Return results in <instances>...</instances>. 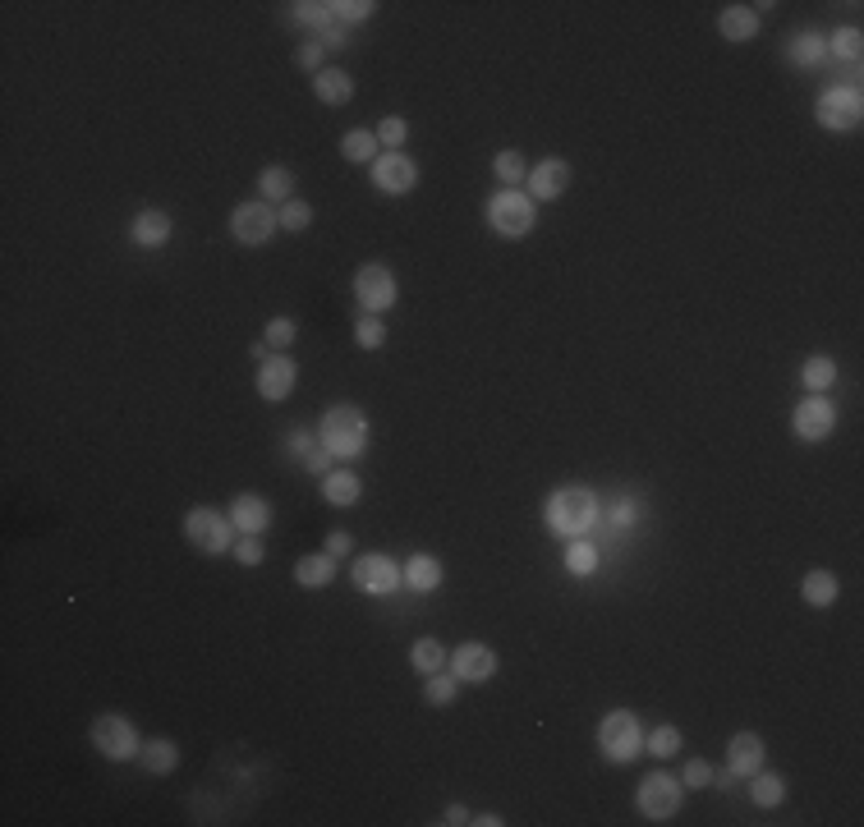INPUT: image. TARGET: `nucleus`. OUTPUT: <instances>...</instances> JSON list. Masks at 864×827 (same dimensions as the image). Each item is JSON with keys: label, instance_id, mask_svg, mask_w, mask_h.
<instances>
[{"label": "nucleus", "instance_id": "nucleus-1", "mask_svg": "<svg viewBox=\"0 0 864 827\" xmlns=\"http://www.w3.org/2000/svg\"><path fill=\"white\" fill-rule=\"evenodd\" d=\"M598 492L593 488H557L552 497H547V506H543V524H547V533H557V538H589V529L598 524Z\"/></svg>", "mask_w": 864, "mask_h": 827}, {"label": "nucleus", "instance_id": "nucleus-2", "mask_svg": "<svg viewBox=\"0 0 864 827\" xmlns=\"http://www.w3.org/2000/svg\"><path fill=\"white\" fill-rule=\"evenodd\" d=\"M318 437H322V446H327L336 460H359V455L368 451V437H373V428H368V414L359 405H331L327 414H322Z\"/></svg>", "mask_w": 864, "mask_h": 827}, {"label": "nucleus", "instance_id": "nucleus-3", "mask_svg": "<svg viewBox=\"0 0 864 827\" xmlns=\"http://www.w3.org/2000/svg\"><path fill=\"white\" fill-rule=\"evenodd\" d=\"M598 754H603L607 763H616V768L635 763L639 754H644V726H639V717L626 713V708H612V713L598 722Z\"/></svg>", "mask_w": 864, "mask_h": 827}, {"label": "nucleus", "instance_id": "nucleus-4", "mask_svg": "<svg viewBox=\"0 0 864 827\" xmlns=\"http://www.w3.org/2000/svg\"><path fill=\"white\" fill-rule=\"evenodd\" d=\"M483 216H488L492 235L524 239L529 230H534V221H538V203L529 198V193H520V189H497L488 198V207H483Z\"/></svg>", "mask_w": 864, "mask_h": 827}, {"label": "nucleus", "instance_id": "nucleus-5", "mask_svg": "<svg viewBox=\"0 0 864 827\" xmlns=\"http://www.w3.org/2000/svg\"><path fill=\"white\" fill-rule=\"evenodd\" d=\"M814 115H819V125L828 129V134H851V129H860V120H864V92L855 88V83H832V88L819 92Z\"/></svg>", "mask_w": 864, "mask_h": 827}, {"label": "nucleus", "instance_id": "nucleus-6", "mask_svg": "<svg viewBox=\"0 0 864 827\" xmlns=\"http://www.w3.org/2000/svg\"><path fill=\"white\" fill-rule=\"evenodd\" d=\"M184 538H189L198 552L221 556V552H230V547H235L239 529L230 524V515H221L216 506H194L189 515H184Z\"/></svg>", "mask_w": 864, "mask_h": 827}, {"label": "nucleus", "instance_id": "nucleus-7", "mask_svg": "<svg viewBox=\"0 0 864 827\" xmlns=\"http://www.w3.org/2000/svg\"><path fill=\"white\" fill-rule=\"evenodd\" d=\"M88 740H92V749H97L102 759H111V763H129V759H138V749H143L138 726L129 722V717H120V713L97 717L92 731H88Z\"/></svg>", "mask_w": 864, "mask_h": 827}, {"label": "nucleus", "instance_id": "nucleus-8", "mask_svg": "<svg viewBox=\"0 0 864 827\" xmlns=\"http://www.w3.org/2000/svg\"><path fill=\"white\" fill-rule=\"evenodd\" d=\"M681 800H685V786L676 777H667V772H648L635 791L639 814L653 818V823H671V818L681 814Z\"/></svg>", "mask_w": 864, "mask_h": 827}, {"label": "nucleus", "instance_id": "nucleus-9", "mask_svg": "<svg viewBox=\"0 0 864 827\" xmlns=\"http://www.w3.org/2000/svg\"><path fill=\"white\" fill-rule=\"evenodd\" d=\"M281 230V216H276L272 203H262V198H253V203H239L235 212H230V239L235 244H244V249H262L267 239Z\"/></svg>", "mask_w": 864, "mask_h": 827}, {"label": "nucleus", "instance_id": "nucleus-10", "mask_svg": "<svg viewBox=\"0 0 864 827\" xmlns=\"http://www.w3.org/2000/svg\"><path fill=\"white\" fill-rule=\"evenodd\" d=\"M354 299L364 304V313H387V308H396L400 299V285L396 276H391V267H382V262H368V267H359L354 272Z\"/></svg>", "mask_w": 864, "mask_h": 827}, {"label": "nucleus", "instance_id": "nucleus-11", "mask_svg": "<svg viewBox=\"0 0 864 827\" xmlns=\"http://www.w3.org/2000/svg\"><path fill=\"white\" fill-rule=\"evenodd\" d=\"M354 589L368 598H391L396 589H405V575L387 552H368L354 561Z\"/></svg>", "mask_w": 864, "mask_h": 827}, {"label": "nucleus", "instance_id": "nucleus-12", "mask_svg": "<svg viewBox=\"0 0 864 827\" xmlns=\"http://www.w3.org/2000/svg\"><path fill=\"white\" fill-rule=\"evenodd\" d=\"M791 432H796L800 442H828L832 432H837V405H832L828 396H809L796 405V414H791Z\"/></svg>", "mask_w": 864, "mask_h": 827}, {"label": "nucleus", "instance_id": "nucleus-13", "mask_svg": "<svg viewBox=\"0 0 864 827\" xmlns=\"http://www.w3.org/2000/svg\"><path fill=\"white\" fill-rule=\"evenodd\" d=\"M368 180H373L377 193L400 198V193H410L414 184H419V166H414L405 152H377V161L368 166Z\"/></svg>", "mask_w": 864, "mask_h": 827}, {"label": "nucleus", "instance_id": "nucleus-14", "mask_svg": "<svg viewBox=\"0 0 864 827\" xmlns=\"http://www.w3.org/2000/svg\"><path fill=\"white\" fill-rule=\"evenodd\" d=\"M258 396L267 400V405H281L290 391H295V382H299V368H295V359L290 354H267V359L258 363Z\"/></svg>", "mask_w": 864, "mask_h": 827}, {"label": "nucleus", "instance_id": "nucleus-15", "mask_svg": "<svg viewBox=\"0 0 864 827\" xmlns=\"http://www.w3.org/2000/svg\"><path fill=\"white\" fill-rule=\"evenodd\" d=\"M446 662H451V676L460 685H488L497 676V653L488 644H460Z\"/></svg>", "mask_w": 864, "mask_h": 827}, {"label": "nucleus", "instance_id": "nucleus-16", "mask_svg": "<svg viewBox=\"0 0 864 827\" xmlns=\"http://www.w3.org/2000/svg\"><path fill=\"white\" fill-rule=\"evenodd\" d=\"M570 180H575V170H570V161H561V157H543L534 170H529V198L534 203H557L561 193L570 189Z\"/></svg>", "mask_w": 864, "mask_h": 827}, {"label": "nucleus", "instance_id": "nucleus-17", "mask_svg": "<svg viewBox=\"0 0 864 827\" xmlns=\"http://www.w3.org/2000/svg\"><path fill=\"white\" fill-rule=\"evenodd\" d=\"M175 235V221L171 212H161V207H143V212L129 221V239H134L138 249H166Z\"/></svg>", "mask_w": 864, "mask_h": 827}, {"label": "nucleus", "instance_id": "nucleus-18", "mask_svg": "<svg viewBox=\"0 0 864 827\" xmlns=\"http://www.w3.org/2000/svg\"><path fill=\"white\" fill-rule=\"evenodd\" d=\"M230 524H235L239 533H267V524H272V501L258 497V492H239L235 501H230Z\"/></svg>", "mask_w": 864, "mask_h": 827}, {"label": "nucleus", "instance_id": "nucleus-19", "mask_svg": "<svg viewBox=\"0 0 864 827\" xmlns=\"http://www.w3.org/2000/svg\"><path fill=\"white\" fill-rule=\"evenodd\" d=\"M763 754H768L763 736H754V731H736V736L727 740V768H731V777H754V772L763 768Z\"/></svg>", "mask_w": 864, "mask_h": 827}, {"label": "nucleus", "instance_id": "nucleus-20", "mask_svg": "<svg viewBox=\"0 0 864 827\" xmlns=\"http://www.w3.org/2000/svg\"><path fill=\"white\" fill-rule=\"evenodd\" d=\"M759 28H763V19L754 5H722V14H717V33L727 37V42H754Z\"/></svg>", "mask_w": 864, "mask_h": 827}, {"label": "nucleus", "instance_id": "nucleus-21", "mask_svg": "<svg viewBox=\"0 0 864 827\" xmlns=\"http://www.w3.org/2000/svg\"><path fill=\"white\" fill-rule=\"evenodd\" d=\"M400 575H405V589H414V593H437V589H442V579H446V570H442V561H437V556L414 552L410 561L400 566Z\"/></svg>", "mask_w": 864, "mask_h": 827}, {"label": "nucleus", "instance_id": "nucleus-22", "mask_svg": "<svg viewBox=\"0 0 864 827\" xmlns=\"http://www.w3.org/2000/svg\"><path fill=\"white\" fill-rule=\"evenodd\" d=\"M359 497H364V483H359L354 469H331V474L322 478V501H327V506L345 510V506H359Z\"/></svg>", "mask_w": 864, "mask_h": 827}, {"label": "nucleus", "instance_id": "nucleus-23", "mask_svg": "<svg viewBox=\"0 0 864 827\" xmlns=\"http://www.w3.org/2000/svg\"><path fill=\"white\" fill-rule=\"evenodd\" d=\"M138 763H143L152 777H166V772L180 768V749H175V740L152 736V740H143V749H138Z\"/></svg>", "mask_w": 864, "mask_h": 827}, {"label": "nucleus", "instance_id": "nucleus-24", "mask_svg": "<svg viewBox=\"0 0 864 827\" xmlns=\"http://www.w3.org/2000/svg\"><path fill=\"white\" fill-rule=\"evenodd\" d=\"M313 97L322 106H345L354 97V79L345 69H322V74H313Z\"/></svg>", "mask_w": 864, "mask_h": 827}, {"label": "nucleus", "instance_id": "nucleus-25", "mask_svg": "<svg viewBox=\"0 0 864 827\" xmlns=\"http://www.w3.org/2000/svg\"><path fill=\"white\" fill-rule=\"evenodd\" d=\"M800 598H805L809 607H832V602L842 598V579L832 575V570H809V575L800 579Z\"/></svg>", "mask_w": 864, "mask_h": 827}, {"label": "nucleus", "instance_id": "nucleus-26", "mask_svg": "<svg viewBox=\"0 0 864 827\" xmlns=\"http://www.w3.org/2000/svg\"><path fill=\"white\" fill-rule=\"evenodd\" d=\"M331 579H336V556L313 552V556H304V561H295V584L299 589H327Z\"/></svg>", "mask_w": 864, "mask_h": 827}, {"label": "nucleus", "instance_id": "nucleus-27", "mask_svg": "<svg viewBox=\"0 0 864 827\" xmlns=\"http://www.w3.org/2000/svg\"><path fill=\"white\" fill-rule=\"evenodd\" d=\"M800 382H805L809 396H828L832 382H837V359L832 354H809L805 368H800Z\"/></svg>", "mask_w": 864, "mask_h": 827}, {"label": "nucleus", "instance_id": "nucleus-28", "mask_svg": "<svg viewBox=\"0 0 864 827\" xmlns=\"http://www.w3.org/2000/svg\"><path fill=\"white\" fill-rule=\"evenodd\" d=\"M258 193H262V203H272V207L290 203V193H295V175H290L285 166H262L258 170Z\"/></svg>", "mask_w": 864, "mask_h": 827}, {"label": "nucleus", "instance_id": "nucleus-29", "mask_svg": "<svg viewBox=\"0 0 864 827\" xmlns=\"http://www.w3.org/2000/svg\"><path fill=\"white\" fill-rule=\"evenodd\" d=\"M786 56H791V65H800V69H819V65H828V42H823L819 33H796Z\"/></svg>", "mask_w": 864, "mask_h": 827}, {"label": "nucleus", "instance_id": "nucleus-30", "mask_svg": "<svg viewBox=\"0 0 864 827\" xmlns=\"http://www.w3.org/2000/svg\"><path fill=\"white\" fill-rule=\"evenodd\" d=\"M377 148H382V143H377L373 129H350V134L341 138V157L354 161V166H373V161H377Z\"/></svg>", "mask_w": 864, "mask_h": 827}, {"label": "nucleus", "instance_id": "nucleus-31", "mask_svg": "<svg viewBox=\"0 0 864 827\" xmlns=\"http://www.w3.org/2000/svg\"><path fill=\"white\" fill-rule=\"evenodd\" d=\"M750 800H754V805H759V809H777V805H782V800H786V782H782V777H777V772L759 768V772H754V777H750Z\"/></svg>", "mask_w": 864, "mask_h": 827}, {"label": "nucleus", "instance_id": "nucleus-32", "mask_svg": "<svg viewBox=\"0 0 864 827\" xmlns=\"http://www.w3.org/2000/svg\"><path fill=\"white\" fill-rule=\"evenodd\" d=\"M290 19L313 28V33H327L331 23H336V14H331V0H295V5H290Z\"/></svg>", "mask_w": 864, "mask_h": 827}, {"label": "nucleus", "instance_id": "nucleus-33", "mask_svg": "<svg viewBox=\"0 0 864 827\" xmlns=\"http://www.w3.org/2000/svg\"><path fill=\"white\" fill-rule=\"evenodd\" d=\"M823 42H828V60H846V65H855V60L864 56V33L860 28H837V33L832 37H823Z\"/></svg>", "mask_w": 864, "mask_h": 827}, {"label": "nucleus", "instance_id": "nucleus-34", "mask_svg": "<svg viewBox=\"0 0 864 827\" xmlns=\"http://www.w3.org/2000/svg\"><path fill=\"white\" fill-rule=\"evenodd\" d=\"M410 667L419 676H432V671H446V648L437 639H414L410 644Z\"/></svg>", "mask_w": 864, "mask_h": 827}, {"label": "nucleus", "instance_id": "nucleus-35", "mask_svg": "<svg viewBox=\"0 0 864 827\" xmlns=\"http://www.w3.org/2000/svg\"><path fill=\"white\" fill-rule=\"evenodd\" d=\"M566 570L575 579H589L593 570H598V547H593L589 538H570L566 543Z\"/></svg>", "mask_w": 864, "mask_h": 827}, {"label": "nucleus", "instance_id": "nucleus-36", "mask_svg": "<svg viewBox=\"0 0 864 827\" xmlns=\"http://www.w3.org/2000/svg\"><path fill=\"white\" fill-rule=\"evenodd\" d=\"M455 694H460V680H455L451 671H432V676H423V699H428L432 708L455 703Z\"/></svg>", "mask_w": 864, "mask_h": 827}, {"label": "nucleus", "instance_id": "nucleus-37", "mask_svg": "<svg viewBox=\"0 0 864 827\" xmlns=\"http://www.w3.org/2000/svg\"><path fill=\"white\" fill-rule=\"evenodd\" d=\"M492 175L501 180V189H515V184L529 180V166H524L520 152L506 148V152H497V157H492Z\"/></svg>", "mask_w": 864, "mask_h": 827}, {"label": "nucleus", "instance_id": "nucleus-38", "mask_svg": "<svg viewBox=\"0 0 864 827\" xmlns=\"http://www.w3.org/2000/svg\"><path fill=\"white\" fill-rule=\"evenodd\" d=\"M644 749L653 754V759H671V754H681V726H671V722L653 726V731L644 736Z\"/></svg>", "mask_w": 864, "mask_h": 827}, {"label": "nucleus", "instance_id": "nucleus-39", "mask_svg": "<svg viewBox=\"0 0 864 827\" xmlns=\"http://www.w3.org/2000/svg\"><path fill=\"white\" fill-rule=\"evenodd\" d=\"M276 216H281L285 235H304V230L313 226V207H308L304 198H290V203H281V207H276Z\"/></svg>", "mask_w": 864, "mask_h": 827}, {"label": "nucleus", "instance_id": "nucleus-40", "mask_svg": "<svg viewBox=\"0 0 864 827\" xmlns=\"http://www.w3.org/2000/svg\"><path fill=\"white\" fill-rule=\"evenodd\" d=\"M331 14L341 28H354V23H368L377 14V0H331Z\"/></svg>", "mask_w": 864, "mask_h": 827}, {"label": "nucleus", "instance_id": "nucleus-41", "mask_svg": "<svg viewBox=\"0 0 864 827\" xmlns=\"http://www.w3.org/2000/svg\"><path fill=\"white\" fill-rule=\"evenodd\" d=\"M607 520H612V529H635V524L644 520V501L639 497H616L612 506H607Z\"/></svg>", "mask_w": 864, "mask_h": 827}, {"label": "nucleus", "instance_id": "nucleus-42", "mask_svg": "<svg viewBox=\"0 0 864 827\" xmlns=\"http://www.w3.org/2000/svg\"><path fill=\"white\" fill-rule=\"evenodd\" d=\"M354 340H359V350H382V340H387V322L377 318V313H364V318L354 322Z\"/></svg>", "mask_w": 864, "mask_h": 827}, {"label": "nucleus", "instance_id": "nucleus-43", "mask_svg": "<svg viewBox=\"0 0 864 827\" xmlns=\"http://www.w3.org/2000/svg\"><path fill=\"white\" fill-rule=\"evenodd\" d=\"M405 138H410V125H405L400 115H387V120L377 125V143H382L387 152H400L405 148Z\"/></svg>", "mask_w": 864, "mask_h": 827}, {"label": "nucleus", "instance_id": "nucleus-44", "mask_svg": "<svg viewBox=\"0 0 864 827\" xmlns=\"http://www.w3.org/2000/svg\"><path fill=\"white\" fill-rule=\"evenodd\" d=\"M262 340H267V350L285 354L290 345H295V322H290V318H272V322H267V331H262Z\"/></svg>", "mask_w": 864, "mask_h": 827}, {"label": "nucleus", "instance_id": "nucleus-45", "mask_svg": "<svg viewBox=\"0 0 864 827\" xmlns=\"http://www.w3.org/2000/svg\"><path fill=\"white\" fill-rule=\"evenodd\" d=\"M230 552H235V561H239V566H262V556H267V547H262V538H258V533H239V538H235V547H230Z\"/></svg>", "mask_w": 864, "mask_h": 827}, {"label": "nucleus", "instance_id": "nucleus-46", "mask_svg": "<svg viewBox=\"0 0 864 827\" xmlns=\"http://www.w3.org/2000/svg\"><path fill=\"white\" fill-rule=\"evenodd\" d=\"M681 786H690V791H704V786H713V763H708V759H690V763H685Z\"/></svg>", "mask_w": 864, "mask_h": 827}, {"label": "nucleus", "instance_id": "nucleus-47", "mask_svg": "<svg viewBox=\"0 0 864 827\" xmlns=\"http://www.w3.org/2000/svg\"><path fill=\"white\" fill-rule=\"evenodd\" d=\"M295 65L308 69V74H322V42H318V37H308V42L299 46V51H295Z\"/></svg>", "mask_w": 864, "mask_h": 827}, {"label": "nucleus", "instance_id": "nucleus-48", "mask_svg": "<svg viewBox=\"0 0 864 827\" xmlns=\"http://www.w3.org/2000/svg\"><path fill=\"white\" fill-rule=\"evenodd\" d=\"M285 446H290V460H304L313 446H318V432H308V428H295L290 437H285Z\"/></svg>", "mask_w": 864, "mask_h": 827}, {"label": "nucleus", "instance_id": "nucleus-49", "mask_svg": "<svg viewBox=\"0 0 864 827\" xmlns=\"http://www.w3.org/2000/svg\"><path fill=\"white\" fill-rule=\"evenodd\" d=\"M322 552L336 556V561H341V556H354V538L345 529H336V533H327V547H322Z\"/></svg>", "mask_w": 864, "mask_h": 827}, {"label": "nucleus", "instance_id": "nucleus-50", "mask_svg": "<svg viewBox=\"0 0 864 827\" xmlns=\"http://www.w3.org/2000/svg\"><path fill=\"white\" fill-rule=\"evenodd\" d=\"M322 51H345V42H350V28H341V23H331L327 33H318Z\"/></svg>", "mask_w": 864, "mask_h": 827}, {"label": "nucleus", "instance_id": "nucleus-51", "mask_svg": "<svg viewBox=\"0 0 864 827\" xmlns=\"http://www.w3.org/2000/svg\"><path fill=\"white\" fill-rule=\"evenodd\" d=\"M442 823H446V827H465V823H474V814H469L465 805H446Z\"/></svg>", "mask_w": 864, "mask_h": 827}, {"label": "nucleus", "instance_id": "nucleus-52", "mask_svg": "<svg viewBox=\"0 0 864 827\" xmlns=\"http://www.w3.org/2000/svg\"><path fill=\"white\" fill-rule=\"evenodd\" d=\"M474 823H478V827H497V823H506V818H501V814H478Z\"/></svg>", "mask_w": 864, "mask_h": 827}]
</instances>
